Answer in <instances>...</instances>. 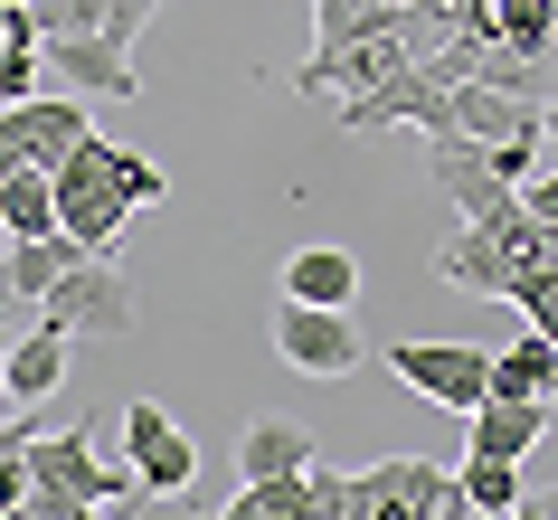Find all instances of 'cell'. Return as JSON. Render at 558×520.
I'll return each mask as SVG.
<instances>
[{
    "instance_id": "cell-12",
    "label": "cell",
    "mask_w": 558,
    "mask_h": 520,
    "mask_svg": "<svg viewBox=\"0 0 558 520\" xmlns=\"http://www.w3.org/2000/svg\"><path fill=\"white\" fill-rule=\"evenodd\" d=\"M38 86H58V95H143V66L114 38H38Z\"/></svg>"
},
{
    "instance_id": "cell-16",
    "label": "cell",
    "mask_w": 558,
    "mask_h": 520,
    "mask_svg": "<svg viewBox=\"0 0 558 520\" xmlns=\"http://www.w3.org/2000/svg\"><path fill=\"white\" fill-rule=\"evenodd\" d=\"M464 38H493V48H511V58H549L558 0H473V10H464Z\"/></svg>"
},
{
    "instance_id": "cell-10",
    "label": "cell",
    "mask_w": 558,
    "mask_h": 520,
    "mask_svg": "<svg viewBox=\"0 0 558 520\" xmlns=\"http://www.w3.org/2000/svg\"><path fill=\"white\" fill-rule=\"evenodd\" d=\"M86 95H29V105H0V180L10 171H48L66 143H86Z\"/></svg>"
},
{
    "instance_id": "cell-2",
    "label": "cell",
    "mask_w": 558,
    "mask_h": 520,
    "mask_svg": "<svg viewBox=\"0 0 558 520\" xmlns=\"http://www.w3.org/2000/svg\"><path fill=\"white\" fill-rule=\"evenodd\" d=\"M454 38V20H445L436 0H408V10H379V20H360L351 38H331V48H313V58L284 76L294 95H313V105H341V95H369L388 86L398 66H426Z\"/></svg>"
},
{
    "instance_id": "cell-9",
    "label": "cell",
    "mask_w": 558,
    "mask_h": 520,
    "mask_svg": "<svg viewBox=\"0 0 558 520\" xmlns=\"http://www.w3.org/2000/svg\"><path fill=\"white\" fill-rule=\"evenodd\" d=\"M426 180L454 199L464 228H521V218H530L521 190H511V180L483 161V143H464V133H454V143H426Z\"/></svg>"
},
{
    "instance_id": "cell-32",
    "label": "cell",
    "mask_w": 558,
    "mask_h": 520,
    "mask_svg": "<svg viewBox=\"0 0 558 520\" xmlns=\"http://www.w3.org/2000/svg\"><path fill=\"white\" fill-rule=\"evenodd\" d=\"M0 350H10V341H0ZM0 407H10V398H0Z\"/></svg>"
},
{
    "instance_id": "cell-13",
    "label": "cell",
    "mask_w": 558,
    "mask_h": 520,
    "mask_svg": "<svg viewBox=\"0 0 558 520\" xmlns=\"http://www.w3.org/2000/svg\"><path fill=\"white\" fill-rule=\"evenodd\" d=\"M66 350H76V341H66L58 322H29L20 341L0 350V398H10V407H48L66 388Z\"/></svg>"
},
{
    "instance_id": "cell-28",
    "label": "cell",
    "mask_w": 558,
    "mask_h": 520,
    "mask_svg": "<svg viewBox=\"0 0 558 520\" xmlns=\"http://www.w3.org/2000/svg\"><path fill=\"white\" fill-rule=\"evenodd\" d=\"M539 143L558 152V95H549V105H539Z\"/></svg>"
},
{
    "instance_id": "cell-30",
    "label": "cell",
    "mask_w": 558,
    "mask_h": 520,
    "mask_svg": "<svg viewBox=\"0 0 558 520\" xmlns=\"http://www.w3.org/2000/svg\"><path fill=\"white\" fill-rule=\"evenodd\" d=\"M436 10H445V20H454V29H464V10H473V0H436Z\"/></svg>"
},
{
    "instance_id": "cell-31",
    "label": "cell",
    "mask_w": 558,
    "mask_h": 520,
    "mask_svg": "<svg viewBox=\"0 0 558 520\" xmlns=\"http://www.w3.org/2000/svg\"><path fill=\"white\" fill-rule=\"evenodd\" d=\"M454 520H493V511H473V501H464V511H454Z\"/></svg>"
},
{
    "instance_id": "cell-21",
    "label": "cell",
    "mask_w": 558,
    "mask_h": 520,
    "mask_svg": "<svg viewBox=\"0 0 558 520\" xmlns=\"http://www.w3.org/2000/svg\"><path fill=\"white\" fill-rule=\"evenodd\" d=\"M0 228L10 237H48L58 228V180L48 171H10L0 180Z\"/></svg>"
},
{
    "instance_id": "cell-27",
    "label": "cell",
    "mask_w": 558,
    "mask_h": 520,
    "mask_svg": "<svg viewBox=\"0 0 558 520\" xmlns=\"http://www.w3.org/2000/svg\"><path fill=\"white\" fill-rule=\"evenodd\" d=\"M521 208H530V218H539V228L558 237V171H549V180H521Z\"/></svg>"
},
{
    "instance_id": "cell-24",
    "label": "cell",
    "mask_w": 558,
    "mask_h": 520,
    "mask_svg": "<svg viewBox=\"0 0 558 520\" xmlns=\"http://www.w3.org/2000/svg\"><path fill=\"white\" fill-rule=\"evenodd\" d=\"M511 303H521V322L539 331V341H558V256H549V265H530L521 285H511Z\"/></svg>"
},
{
    "instance_id": "cell-11",
    "label": "cell",
    "mask_w": 558,
    "mask_h": 520,
    "mask_svg": "<svg viewBox=\"0 0 558 520\" xmlns=\"http://www.w3.org/2000/svg\"><path fill=\"white\" fill-rule=\"evenodd\" d=\"M123 463H133V483H143L151 501L199 483V445L171 426V407H161V398H133V407H123Z\"/></svg>"
},
{
    "instance_id": "cell-25",
    "label": "cell",
    "mask_w": 558,
    "mask_h": 520,
    "mask_svg": "<svg viewBox=\"0 0 558 520\" xmlns=\"http://www.w3.org/2000/svg\"><path fill=\"white\" fill-rule=\"evenodd\" d=\"M379 10H408V0H313V48H331V38H351L360 20H379Z\"/></svg>"
},
{
    "instance_id": "cell-8",
    "label": "cell",
    "mask_w": 558,
    "mask_h": 520,
    "mask_svg": "<svg viewBox=\"0 0 558 520\" xmlns=\"http://www.w3.org/2000/svg\"><path fill=\"white\" fill-rule=\"evenodd\" d=\"M275 350L303 378H351L369 360V331L360 313H331V303H275Z\"/></svg>"
},
{
    "instance_id": "cell-7",
    "label": "cell",
    "mask_w": 558,
    "mask_h": 520,
    "mask_svg": "<svg viewBox=\"0 0 558 520\" xmlns=\"http://www.w3.org/2000/svg\"><path fill=\"white\" fill-rule=\"evenodd\" d=\"M331 114L351 123V133H388V123H416L426 143H454V86H436V66H398L388 86L341 95Z\"/></svg>"
},
{
    "instance_id": "cell-23",
    "label": "cell",
    "mask_w": 558,
    "mask_h": 520,
    "mask_svg": "<svg viewBox=\"0 0 558 520\" xmlns=\"http://www.w3.org/2000/svg\"><path fill=\"white\" fill-rule=\"evenodd\" d=\"M303 501H313L303 473H284V483H246V492L228 501V520H303Z\"/></svg>"
},
{
    "instance_id": "cell-17",
    "label": "cell",
    "mask_w": 558,
    "mask_h": 520,
    "mask_svg": "<svg viewBox=\"0 0 558 520\" xmlns=\"http://www.w3.org/2000/svg\"><path fill=\"white\" fill-rule=\"evenodd\" d=\"M313 426H294V416H256V426L236 435V473L246 483H284V473H313Z\"/></svg>"
},
{
    "instance_id": "cell-20",
    "label": "cell",
    "mask_w": 558,
    "mask_h": 520,
    "mask_svg": "<svg viewBox=\"0 0 558 520\" xmlns=\"http://www.w3.org/2000/svg\"><path fill=\"white\" fill-rule=\"evenodd\" d=\"M473 426V455H501V463H521L539 435H549V407H530V398H483L464 416Z\"/></svg>"
},
{
    "instance_id": "cell-14",
    "label": "cell",
    "mask_w": 558,
    "mask_h": 520,
    "mask_svg": "<svg viewBox=\"0 0 558 520\" xmlns=\"http://www.w3.org/2000/svg\"><path fill=\"white\" fill-rule=\"evenodd\" d=\"M86 265V246L66 228H48V237H10V265H0V303H48V293L66 285Z\"/></svg>"
},
{
    "instance_id": "cell-29",
    "label": "cell",
    "mask_w": 558,
    "mask_h": 520,
    "mask_svg": "<svg viewBox=\"0 0 558 520\" xmlns=\"http://www.w3.org/2000/svg\"><path fill=\"white\" fill-rule=\"evenodd\" d=\"M530 501H539V520H558V483H549V492H530Z\"/></svg>"
},
{
    "instance_id": "cell-3",
    "label": "cell",
    "mask_w": 558,
    "mask_h": 520,
    "mask_svg": "<svg viewBox=\"0 0 558 520\" xmlns=\"http://www.w3.org/2000/svg\"><path fill=\"white\" fill-rule=\"evenodd\" d=\"M558 237L539 228V218H521V228H454L436 246V275L464 293H493V303H511V285H521L530 265H549Z\"/></svg>"
},
{
    "instance_id": "cell-5",
    "label": "cell",
    "mask_w": 558,
    "mask_h": 520,
    "mask_svg": "<svg viewBox=\"0 0 558 520\" xmlns=\"http://www.w3.org/2000/svg\"><path fill=\"white\" fill-rule=\"evenodd\" d=\"M133 275H123L114 256H86L76 275H66L48 303H38V322H58L66 341H133Z\"/></svg>"
},
{
    "instance_id": "cell-22",
    "label": "cell",
    "mask_w": 558,
    "mask_h": 520,
    "mask_svg": "<svg viewBox=\"0 0 558 520\" xmlns=\"http://www.w3.org/2000/svg\"><path fill=\"white\" fill-rule=\"evenodd\" d=\"M454 483H464L473 511L511 520V501H521V463H501V455H464V463H454Z\"/></svg>"
},
{
    "instance_id": "cell-18",
    "label": "cell",
    "mask_w": 558,
    "mask_h": 520,
    "mask_svg": "<svg viewBox=\"0 0 558 520\" xmlns=\"http://www.w3.org/2000/svg\"><path fill=\"white\" fill-rule=\"evenodd\" d=\"M454 133L464 143H539V105L501 86H454Z\"/></svg>"
},
{
    "instance_id": "cell-19",
    "label": "cell",
    "mask_w": 558,
    "mask_h": 520,
    "mask_svg": "<svg viewBox=\"0 0 558 520\" xmlns=\"http://www.w3.org/2000/svg\"><path fill=\"white\" fill-rule=\"evenodd\" d=\"M493 398L549 407V398H558V341H539V331H511V341L493 350Z\"/></svg>"
},
{
    "instance_id": "cell-26",
    "label": "cell",
    "mask_w": 558,
    "mask_h": 520,
    "mask_svg": "<svg viewBox=\"0 0 558 520\" xmlns=\"http://www.w3.org/2000/svg\"><path fill=\"white\" fill-rule=\"evenodd\" d=\"M303 492H313V501H303V520H351V473L313 463V473H303Z\"/></svg>"
},
{
    "instance_id": "cell-1",
    "label": "cell",
    "mask_w": 558,
    "mask_h": 520,
    "mask_svg": "<svg viewBox=\"0 0 558 520\" xmlns=\"http://www.w3.org/2000/svg\"><path fill=\"white\" fill-rule=\"evenodd\" d=\"M48 180H58V228L76 237L86 256H114V237L133 228V208L171 199V171L143 161V152H123V143H105V133L66 143L58 161H48Z\"/></svg>"
},
{
    "instance_id": "cell-6",
    "label": "cell",
    "mask_w": 558,
    "mask_h": 520,
    "mask_svg": "<svg viewBox=\"0 0 558 520\" xmlns=\"http://www.w3.org/2000/svg\"><path fill=\"white\" fill-rule=\"evenodd\" d=\"M379 360L426 407H454V416H473V407L493 398V350H473V341H388Z\"/></svg>"
},
{
    "instance_id": "cell-4",
    "label": "cell",
    "mask_w": 558,
    "mask_h": 520,
    "mask_svg": "<svg viewBox=\"0 0 558 520\" xmlns=\"http://www.w3.org/2000/svg\"><path fill=\"white\" fill-rule=\"evenodd\" d=\"M454 511H464V483L426 455H388L351 473V520H454Z\"/></svg>"
},
{
    "instance_id": "cell-15",
    "label": "cell",
    "mask_w": 558,
    "mask_h": 520,
    "mask_svg": "<svg viewBox=\"0 0 558 520\" xmlns=\"http://www.w3.org/2000/svg\"><path fill=\"white\" fill-rule=\"evenodd\" d=\"M275 293H284V303H331V313H351L360 303V256L351 246H294L284 275H275Z\"/></svg>"
}]
</instances>
